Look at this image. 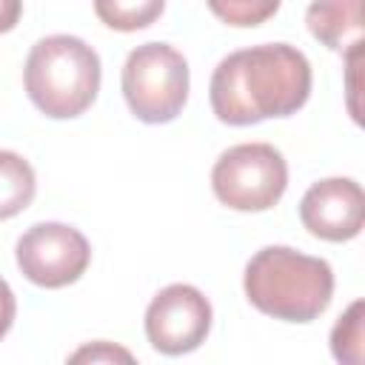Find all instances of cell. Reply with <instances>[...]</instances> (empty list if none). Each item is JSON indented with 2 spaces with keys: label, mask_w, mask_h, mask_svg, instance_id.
I'll return each instance as SVG.
<instances>
[{
  "label": "cell",
  "mask_w": 365,
  "mask_h": 365,
  "mask_svg": "<svg viewBox=\"0 0 365 365\" xmlns=\"http://www.w3.org/2000/svg\"><path fill=\"white\" fill-rule=\"evenodd\" d=\"M311 63L288 43L231 51L211 74L208 97L220 123L254 125L297 114L311 97Z\"/></svg>",
  "instance_id": "1"
},
{
  "label": "cell",
  "mask_w": 365,
  "mask_h": 365,
  "mask_svg": "<svg viewBox=\"0 0 365 365\" xmlns=\"http://www.w3.org/2000/svg\"><path fill=\"white\" fill-rule=\"evenodd\" d=\"M242 288L257 311L282 322H311L331 305L334 271L322 257L265 245L248 259Z\"/></svg>",
  "instance_id": "2"
},
{
  "label": "cell",
  "mask_w": 365,
  "mask_h": 365,
  "mask_svg": "<svg viewBox=\"0 0 365 365\" xmlns=\"http://www.w3.org/2000/svg\"><path fill=\"white\" fill-rule=\"evenodd\" d=\"M103 66L97 51L74 34H48L26 57L23 83L29 100L51 120L80 117L97 100Z\"/></svg>",
  "instance_id": "3"
},
{
  "label": "cell",
  "mask_w": 365,
  "mask_h": 365,
  "mask_svg": "<svg viewBox=\"0 0 365 365\" xmlns=\"http://www.w3.org/2000/svg\"><path fill=\"white\" fill-rule=\"evenodd\" d=\"M120 86L137 120L171 123L188 100V63L168 43H143L128 51Z\"/></svg>",
  "instance_id": "4"
},
{
  "label": "cell",
  "mask_w": 365,
  "mask_h": 365,
  "mask_svg": "<svg viewBox=\"0 0 365 365\" xmlns=\"http://www.w3.org/2000/svg\"><path fill=\"white\" fill-rule=\"evenodd\" d=\"M211 188L234 211H268L288 188V163L271 143H240L217 157Z\"/></svg>",
  "instance_id": "5"
},
{
  "label": "cell",
  "mask_w": 365,
  "mask_h": 365,
  "mask_svg": "<svg viewBox=\"0 0 365 365\" xmlns=\"http://www.w3.org/2000/svg\"><path fill=\"white\" fill-rule=\"evenodd\" d=\"M14 254L23 277L40 288H66L77 282L91 262L88 240L66 222H34L17 240Z\"/></svg>",
  "instance_id": "6"
},
{
  "label": "cell",
  "mask_w": 365,
  "mask_h": 365,
  "mask_svg": "<svg viewBox=\"0 0 365 365\" xmlns=\"http://www.w3.org/2000/svg\"><path fill=\"white\" fill-rule=\"evenodd\" d=\"M211 302L188 282L165 285L145 308V336L154 351L180 356L197 351L211 331Z\"/></svg>",
  "instance_id": "7"
},
{
  "label": "cell",
  "mask_w": 365,
  "mask_h": 365,
  "mask_svg": "<svg viewBox=\"0 0 365 365\" xmlns=\"http://www.w3.org/2000/svg\"><path fill=\"white\" fill-rule=\"evenodd\" d=\"M299 220L311 237L325 242H348L365 225V194L351 177H328L314 182L299 200Z\"/></svg>",
  "instance_id": "8"
},
{
  "label": "cell",
  "mask_w": 365,
  "mask_h": 365,
  "mask_svg": "<svg viewBox=\"0 0 365 365\" xmlns=\"http://www.w3.org/2000/svg\"><path fill=\"white\" fill-rule=\"evenodd\" d=\"M305 23L322 46L345 51L362 40V0H311Z\"/></svg>",
  "instance_id": "9"
},
{
  "label": "cell",
  "mask_w": 365,
  "mask_h": 365,
  "mask_svg": "<svg viewBox=\"0 0 365 365\" xmlns=\"http://www.w3.org/2000/svg\"><path fill=\"white\" fill-rule=\"evenodd\" d=\"M37 194V177L26 157L0 148V220H11L31 205Z\"/></svg>",
  "instance_id": "10"
},
{
  "label": "cell",
  "mask_w": 365,
  "mask_h": 365,
  "mask_svg": "<svg viewBox=\"0 0 365 365\" xmlns=\"http://www.w3.org/2000/svg\"><path fill=\"white\" fill-rule=\"evenodd\" d=\"M165 0H94V14L114 31H140L160 20Z\"/></svg>",
  "instance_id": "11"
},
{
  "label": "cell",
  "mask_w": 365,
  "mask_h": 365,
  "mask_svg": "<svg viewBox=\"0 0 365 365\" xmlns=\"http://www.w3.org/2000/svg\"><path fill=\"white\" fill-rule=\"evenodd\" d=\"M362 325H365V302L354 299L331 331V351L336 362L362 365V342H365Z\"/></svg>",
  "instance_id": "12"
},
{
  "label": "cell",
  "mask_w": 365,
  "mask_h": 365,
  "mask_svg": "<svg viewBox=\"0 0 365 365\" xmlns=\"http://www.w3.org/2000/svg\"><path fill=\"white\" fill-rule=\"evenodd\" d=\"M211 14L234 29H254L271 20L282 0H205Z\"/></svg>",
  "instance_id": "13"
},
{
  "label": "cell",
  "mask_w": 365,
  "mask_h": 365,
  "mask_svg": "<svg viewBox=\"0 0 365 365\" xmlns=\"http://www.w3.org/2000/svg\"><path fill=\"white\" fill-rule=\"evenodd\" d=\"M83 359H91V362H97V359H123V362H131L134 356L125 348H117L111 342H94V345H86L77 354H71V362H83Z\"/></svg>",
  "instance_id": "14"
},
{
  "label": "cell",
  "mask_w": 365,
  "mask_h": 365,
  "mask_svg": "<svg viewBox=\"0 0 365 365\" xmlns=\"http://www.w3.org/2000/svg\"><path fill=\"white\" fill-rule=\"evenodd\" d=\"M14 317H17V299H14V291H11V285L0 277V339L11 331Z\"/></svg>",
  "instance_id": "15"
},
{
  "label": "cell",
  "mask_w": 365,
  "mask_h": 365,
  "mask_svg": "<svg viewBox=\"0 0 365 365\" xmlns=\"http://www.w3.org/2000/svg\"><path fill=\"white\" fill-rule=\"evenodd\" d=\"M23 14V0H0V34L11 31L20 23Z\"/></svg>",
  "instance_id": "16"
}]
</instances>
